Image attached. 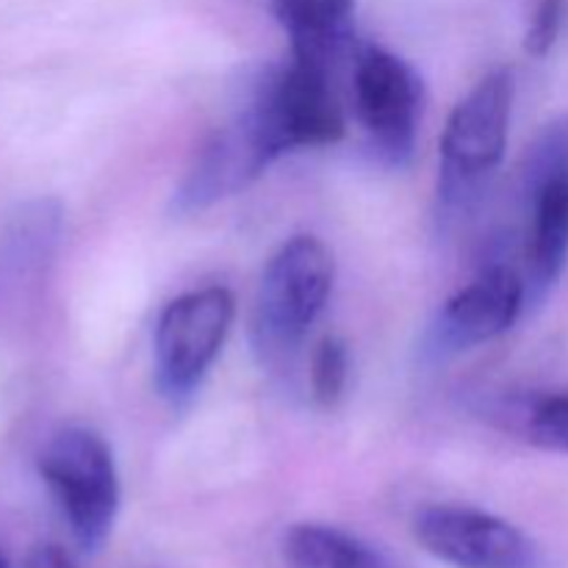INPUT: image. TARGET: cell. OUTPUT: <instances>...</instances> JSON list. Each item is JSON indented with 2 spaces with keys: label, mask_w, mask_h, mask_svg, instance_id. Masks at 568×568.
<instances>
[{
  "label": "cell",
  "mask_w": 568,
  "mask_h": 568,
  "mask_svg": "<svg viewBox=\"0 0 568 568\" xmlns=\"http://www.w3.org/2000/svg\"><path fill=\"white\" fill-rule=\"evenodd\" d=\"M514 94V70L497 67L449 114L438 166V209L444 220L466 214L503 166Z\"/></svg>",
  "instance_id": "6da1fadb"
},
{
  "label": "cell",
  "mask_w": 568,
  "mask_h": 568,
  "mask_svg": "<svg viewBox=\"0 0 568 568\" xmlns=\"http://www.w3.org/2000/svg\"><path fill=\"white\" fill-rule=\"evenodd\" d=\"M336 261L316 236H292L275 250L255 294L253 342L261 361L281 366L297 355L331 300Z\"/></svg>",
  "instance_id": "7a4b0ae2"
},
{
  "label": "cell",
  "mask_w": 568,
  "mask_h": 568,
  "mask_svg": "<svg viewBox=\"0 0 568 568\" xmlns=\"http://www.w3.org/2000/svg\"><path fill=\"white\" fill-rule=\"evenodd\" d=\"M37 469L78 547L83 552L103 549L122 499L120 471L109 442L92 427L70 425L44 444Z\"/></svg>",
  "instance_id": "3957f363"
},
{
  "label": "cell",
  "mask_w": 568,
  "mask_h": 568,
  "mask_svg": "<svg viewBox=\"0 0 568 568\" xmlns=\"http://www.w3.org/2000/svg\"><path fill=\"white\" fill-rule=\"evenodd\" d=\"M527 305H541L568 264V114L541 128L521 164Z\"/></svg>",
  "instance_id": "277c9868"
},
{
  "label": "cell",
  "mask_w": 568,
  "mask_h": 568,
  "mask_svg": "<svg viewBox=\"0 0 568 568\" xmlns=\"http://www.w3.org/2000/svg\"><path fill=\"white\" fill-rule=\"evenodd\" d=\"M236 316V300L225 286L181 294L161 311L153 336V377L161 397L181 408L197 394L222 353Z\"/></svg>",
  "instance_id": "5b68a950"
},
{
  "label": "cell",
  "mask_w": 568,
  "mask_h": 568,
  "mask_svg": "<svg viewBox=\"0 0 568 568\" xmlns=\"http://www.w3.org/2000/svg\"><path fill=\"white\" fill-rule=\"evenodd\" d=\"M275 159L292 150L325 148L344 136V114L331 72L288 59L258 78L250 98Z\"/></svg>",
  "instance_id": "8992f818"
},
{
  "label": "cell",
  "mask_w": 568,
  "mask_h": 568,
  "mask_svg": "<svg viewBox=\"0 0 568 568\" xmlns=\"http://www.w3.org/2000/svg\"><path fill=\"white\" fill-rule=\"evenodd\" d=\"M425 83L422 75L386 48H364L355 61V111L372 155L383 166H408L416 153Z\"/></svg>",
  "instance_id": "52a82bcc"
},
{
  "label": "cell",
  "mask_w": 568,
  "mask_h": 568,
  "mask_svg": "<svg viewBox=\"0 0 568 568\" xmlns=\"http://www.w3.org/2000/svg\"><path fill=\"white\" fill-rule=\"evenodd\" d=\"M527 308L525 277L505 264L486 266L469 286L455 292L422 336V358L447 364L505 336Z\"/></svg>",
  "instance_id": "ba28073f"
},
{
  "label": "cell",
  "mask_w": 568,
  "mask_h": 568,
  "mask_svg": "<svg viewBox=\"0 0 568 568\" xmlns=\"http://www.w3.org/2000/svg\"><path fill=\"white\" fill-rule=\"evenodd\" d=\"M275 153L264 136L253 105H244L231 122L216 128L209 142L197 150L186 175L172 194L175 214H200L233 194L244 192L264 175Z\"/></svg>",
  "instance_id": "9c48e42d"
},
{
  "label": "cell",
  "mask_w": 568,
  "mask_h": 568,
  "mask_svg": "<svg viewBox=\"0 0 568 568\" xmlns=\"http://www.w3.org/2000/svg\"><path fill=\"white\" fill-rule=\"evenodd\" d=\"M414 538L453 568H530L536 558L519 527L471 505H427L414 516Z\"/></svg>",
  "instance_id": "30bf717a"
},
{
  "label": "cell",
  "mask_w": 568,
  "mask_h": 568,
  "mask_svg": "<svg viewBox=\"0 0 568 568\" xmlns=\"http://www.w3.org/2000/svg\"><path fill=\"white\" fill-rule=\"evenodd\" d=\"M61 236V209L55 200L28 203L0 233V303L26 294L55 253Z\"/></svg>",
  "instance_id": "8fae6325"
},
{
  "label": "cell",
  "mask_w": 568,
  "mask_h": 568,
  "mask_svg": "<svg viewBox=\"0 0 568 568\" xmlns=\"http://www.w3.org/2000/svg\"><path fill=\"white\" fill-rule=\"evenodd\" d=\"M353 9L355 0H272L292 59L327 72L353 44Z\"/></svg>",
  "instance_id": "7c38bea8"
},
{
  "label": "cell",
  "mask_w": 568,
  "mask_h": 568,
  "mask_svg": "<svg viewBox=\"0 0 568 568\" xmlns=\"http://www.w3.org/2000/svg\"><path fill=\"white\" fill-rule=\"evenodd\" d=\"M288 568H392L375 547L353 532L320 521H300L283 536Z\"/></svg>",
  "instance_id": "4fadbf2b"
},
{
  "label": "cell",
  "mask_w": 568,
  "mask_h": 568,
  "mask_svg": "<svg viewBox=\"0 0 568 568\" xmlns=\"http://www.w3.org/2000/svg\"><path fill=\"white\" fill-rule=\"evenodd\" d=\"M497 419L527 444L568 455V394H516L497 405Z\"/></svg>",
  "instance_id": "5bb4252c"
},
{
  "label": "cell",
  "mask_w": 568,
  "mask_h": 568,
  "mask_svg": "<svg viewBox=\"0 0 568 568\" xmlns=\"http://www.w3.org/2000/svg\"><path fill=\"white\" fill-rule=\"evenodd\" d=\"M349 381V347L344 338L325 336L311 358V394L322 408H333L344 397Z\"/></svg>",
  "instance_id": "9a60e30c"
},
{
  "label": "cell",
  "mask_w": 568,
  "mask_h": 568,
  "mask_svg": "<svg viewBox=\"0 0 568 568\" xmlns=\"http://www.w3.org/2000/svg\"><path fill=\"white\" fill-rule=\"evenodd\" d=\"M564 14H566V0H536V9H532L530 26L525 33V50L536 59H544L549 50L555 48L560 37V28H564Z\"/></svg>",
  "instance_id": "2e32d148"
},
{
  "label": "cell",
  "mask_w": 568,
  "mask_h": 568,
  "mask_svg": "<svg viewBox=\"0 0 568 568\" xmlns=\"http://www.w3.org/2000/svg\"><path fill=\"white\" fill-rule=\"evenodd\" d=\"M20 568H75L70 560V555L61 547H53V544H39L31 552L26 555Z\"/></svg>",
  "instance_id": "e0dca14e"
},
{
  "label": "cell",
  "mask_w": 568,
  "mask_h": 568,
  "mask_svg": "<svg viewBox=\"0 0 568 568\" xmlns=\"http://www.w3.org/2000/svg\"><path fill=\"white\" fill-rule=\"evenodd\" d=\"M0 568H9V566H6V560H3V555H0Z\"/></svg>",
  "instance_id": "ac0fdd59"
}]
</instances>
